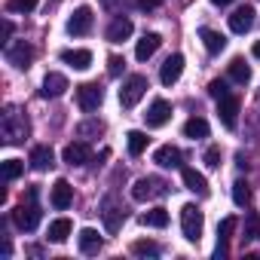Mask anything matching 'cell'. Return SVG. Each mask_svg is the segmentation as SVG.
Here are the masks:
<instances>
[{"instance_id":"34","label":"cell","mask_w":260,"mask_h":260,"mask_svg":"<svg viewBox=\"0 0 260 260\" xmlns=\"http://www.w3.org/2000/svg\"><path fill=\"white\" fill-rule=\"evenodd\" d=\"M233 230H236V217H223L220 220V226H217V242H230V236H233Z\"/></svg>"},{"instance_id":"7","label":"cell","mask_w":260,"mask_h":260,"mask_svg":"<svg viewBox=\"0 0 260 260\" xmlns=\"http://www.w3.org/2000/svg\"><path fill=\"white\" fill-rule=\"evenodd\" d=\"M101 217H104L107 233H116V230L122 226V220H125V211H122V205H119L113 196H107V199L101 202Z\"/></svg>"},{"instance_id":"20","label":"cell","mask_w":260,"mask_h":260,"mask_svg":"<svg viewBox=\"0 0 260 260\" xmlns=\"http://www.w3.org/2000/svg\"><path fill=\"white\" fill-rule=\"evenodd\" d=\"M61 61L71 64V68H77V71H86L92 64V52L89 49H64L61 52Z\"/></svg>"},{"instance_id":"11","label":"cell","mask_w":260,"mask_h":260,"mask_svg":"<svg viewBox=\"0 0 260 260\" xmlns=\"http://www.w3.org/2000/svg\"><path fill=\"white\" fill-rule=\"evenodd\" d=\"M181 74H184V55L175 52V55L166 58V64H162V71H159V80H162V86H175V83L181 80Z\"/></svg>"},{"instance_id":"28","label":"cell","mask_w":260,"mask_h":260,"mask_svg":"<svg viewBox=\"0 0 260 260\" xmlns=\"http://www.w3.org/2000/svg\"><path fill=\"white\" fill-rule=\"evenodd\" d=\"M141 223H144V226H156V230H162V226L169 223V211H166V208H153V211H147V214L141 217Z\"/></svg>"},{"instance_id":"35","label":"cell","mask_w":260,"mask_h":260,"mask_svg":"<svg viewBox=\"0 0 260 260\" xmlns=\"http://www.w3.org/2000/svg\"><path fill=\"white\" fill-rule=\"evenodd\" d=\"M34 7H37V0H7L10 13H31Z\"/></svg>"},{"instance_id":"10","label":"cell","mask_w":260,"mask_h":260,"mask_svg":"<svg viewBox=\"0 0 260 260\" xmlns=\"http://www.w3.org/2000/svg\"><path fill=\"white\" fill-rule=\"evenodd\" d=\"M7 61L25 71V68H31V61H34V49H31V46H28L25 40H19V43L7 46Z\"/></svg>"},{"instance_id":"29","label":"cell","mask_w":260,"mask_h":260,"mask_svg":"<svg viewBox=\"0 0 260 260\" xmlns=\"http://www.w3.org/2000/svg\"><path fill=\"white\" fill-rule=\"evenodd\" d=\"M230 77H233L236 83H242V86H245V83L251 80V71H248V64H245L242 58H233V61H230Z\"/></svg>"},{"instance_id":"42","label":"cell","mask_w":260,"mask_h":260,"mask_svg":"<svg viewBox=\"0 0 260 260\" xmlns=\"http://www.w3.org/2000/svg\"><path fill=\"white\" fill-rule=\"evenodd\" d=\"M214 7H226V4H233V0H211Z\"/></svg>"},{"instance_id":"23","label":"cell","mask_w":260,"mask_h":260,"mask_svg":"<svg viewBox=\"0 0 260 260\" xmlns=\"http://www.w3.org/2000/svg\"><path fill=\"white\" fill-rule=\"evenodd\" d=\"M199 37H202V43H205V49L211 52V55H217L223 46H226V40H223V34H217L214 28H199Z\"/></svg>"},{"instance_id":"14","label":"cell","mask_w":260,"mask_h":260,"mask_svg":"<svg viewBox=\"0 0 260 260\" xmlns=\"http://www.w3.org/2000/svg\"><path fill=\"white\" fill-rule=\"evenodd\" d=\"M61 156H64V162H68V166H86V162L92 159V150H89V144L77 141V144H68Z\"/></svg>"},{"instance_id":"39","label":"cell","mask_w":260,"mask_h":260,"mask_svg":"<svg viewBox=\"0 0 260 260\" xmlns=\"http://www.w3.org/2000/svg\"><path fill=\"white\" fill-rule=\"evenodd\" d=\"M92 132H101V122H86V125H80V135H92Z\"/></svg>"},{"instance_id":"40","label":"cell","mask_w":260,"mask_h":260,"mask_svg":"<svg viewBox=\"0 0 260 260\" xmlns=\"http://www.w3.org/2000/svg\"><path fill=\"white\" fill-rule=\"evenodd\" d=\"M159 4H162V0H138V7H141V10H156Z\"/></svg>"},{"instance_id":"8","label":"cell","mask_w":260,"mask_h":260,"mask_svg":"<svg viewBox=\"0 0 260 260\" xmlns=\"http://www.w3.org/2000/svg\"><path fill=\"white\" fill-rule=\"evenodd\" d=\"M144 119H147V125H150V128H159V125H166V122L172 119V104H169L166 98H156V101L147 107Z\"/></svg>"},{"instance_id":"37","label":"cell","mask_w":260,"mask_h":260,"mask_svg":"<svg viewBox=\"0 0 260 260\" xmlns=\"http://www.w3.org/2000/svg\"><path fill=\"white\" fill-rule=\"evenodd\" d=\"M122 68H125V61H122L119 55H110V61H107V74H110V77H119Z\"/></svg>"},{"instance_id":"4","label":"cell","mask_w":260,"mask_h":260,"mask_svg":"<svg viewBox=\"0 0 260 260\" xmlns=\"http://www.w3.org/2000/svg\"><path fill=\"white\" fill-rule=\"evenodd\" d=\"M144 92H147V77H141V74L128 77V80L122 83V89H119V104H122V107H135V104L144 98Z\"/></svg>"},{"instance_id":"18","label":"cell","mask_w":260,"mask_h":260,"mask_svg":"<svg viewBox=\"0 0 260 260\" xmlns=\"http://www.w3.org/2000/svg\"><path fill=\"white\" fill-rule=\"evenodd\" d=\"M153 162L162 166V169H178V166H181V150L172 147V144H162V147L153 153Z\"/></svg>"},{"instance_id":"38","label":"cell","mask_w":260,"mask_h":260,"mask_svg":"<svg viewBox=\"0 0 260 260\" xmlns=\"http://www.w3.org/2000/svg\"><path fill=\"white\" fill-rule=\"evenodd\" d=\"M208 92H211V98H223V95H230V89H226L223 80H214V83L208 86Z\"/></svg>"},{"instance_id":"26","label":"cell","mask_w":260,"mask_h":260,"mask_svg":"<svg viewBox=\"0 0 260 260\" xmlns=\"http://www.w3.org/2000/svg\"><path fill=\"white\" fill-rule=\"evenodd\" d=\"M184 135L193 138V141H196V138H208V122H205L202 116L187 119V122H184Z\"/></svg>"},{"instance_id":"41","label":"cell","mask_w":260,"mask_h":260,"mask_svg":"<svg viewBox=\"0 0 260 260\" xmlns=\"http://www.w3.org/2000/svg\"><path fill=\"white\" fill-rule=\"evenodd\" d=\"M10 34H13V22H4V40H10Z\"/></svg>"},{"instance_id":"30","label":"cell","mask_w":260,"mask_h":260,"mask_svg":"<svg viewBox=\"0 0 260 260\" xmlns=\"http://www.w3.org/2000/svg\"><path fill=\"white\" fill-rule=\"evenodd\" d=\"M132 254H138V257H159V245H156V242L141 239V242H135V245H132Z\"/></svg>"},{"instance_id":"17","label":"cell","mask_w":260,"mask_h":260,"mask_svg":"<svg viewBox=\"0 0 260 260\" xmlns=\"http://www.w3.org/2000/svg\"><path fill=\"white\" fill-rule=\"evenodd\" d=\"M64 89H68V77L64 74H46L40 95L43 98H58V95H64Z\"/></svg>"},{"instance_id":"22","label":"cell","mask_w":260,"mask_h":260,"mask_svg":"<svg viewBox=\"0 0 260 260\" xmlns=\"http://www.w3.org/2000/svg\"><path fill=\"white\" fill-rule=\"evenodd\" d=\"M52 159H55V156H52V147L40 144V147H34V150H31V159H28V162H31V169L46 172V169L52 166Z\"/></svg>"},{"instance_id":"9","label":"cell","mask_w":260,"mask_h":260,"mask_svg":"<svg viewBox=\"0 0 260 260\" xmlns=\"http://www.w3.org/2000/svg\"><path fill=\"white\" fill-rule=\"evenodd\" d=\"M89 28H92V10L89 7H77L74 16L68 19V34L83 37V34H89Z\"/></svg>"},{"instance_id":"12","label":"cell","mask_w":260,"mask_h":260,"mask_svg":"<svg viewBox=\"0 0 260 260\" xmlns=\"http://www.w3.org/2000/svg\"><path fill=\"white\" fill-rule=\"evenodd\" d=\"M217 113H220V122L226 128H236V122H239V98L236 95L217 98Z\"/></svg>"},{"instance_id":"3","label":"cell","mask_w":260,"mask_h":260,"mask_svg":"<svg viewBox=\"0 0 260 260\" xmlns=\"http://www.w3.org/2000/svg\"><path fill=\"white\" fill-rule=\"evenodd\" d=\"M202 226H205V217L196 205H184L181 208V230H184V239L187 242H199L202 239Z\"/></svg>"},{"instance_id":"33","label":"cell","mask_w":260,"mask_h":260,"mask_svg":"<svg viewBox=\"0 0 260 260\" xmlns=\"http://www.w3.org/2000/svg\"><path fill=\"white\" fill-rule=\"evenodd\" d=\"M22 172H25V166H22L19 159H7V162H4V181H16Z\"/></svg>"},{"instance_id":"15","label":"cell","mask_w":260,"mask_h":260,"mask_svg":"<svg viewBox=\"0 0 260 260\" xmlns=\"http://www.w3.org/2000/svg\"><path fill=\"white\" fill-rule=\"evenodd\" d=\"M128 37H132V19H125V16L113 19L110 28H107V40H110V43H122V40H128Z\"/></svg>"},{"instance_id":"5","label":"cell","mask_w":260,"mask_h":260,"mask_svg":"<svg viewBox=\"0 0 260 260\" xmlns=\"http://www.w3.org/2000/svg\"><path fill=\"white\" fill-rule=\"evenodd\" d=\"M101 101H104V92H101L98 83H83V86H77V104H80V110L92 113V110L101 107Z\"/></svg>"},{"instance_id":"27","label":"cell","mask_w":260,"mask_h":260,"mask_svg":"<svg viewBox=\"0 0 260 260\" xmlns=\"http://www.w3.org/2000/svg\"><path fill=\"white\" fill-rule=\"evenodd\" d=\"M125 138H128V153H132V156H141V153L147 150V135L138 132V128H132Z\"/></svg>"},{"instance_id":"13","label":"cell","mask_w":260,"mask_h":260,"mask_svg":"<svg viewBox=\"0 0 260 260\" xmlns=\"http://www.w3.org/2000/svg\"><path fill=\"white\" fill-rule=\"evenodd\" d=\"M71 202H74V187L64 178H58L55 187H52V208L64 211V208H71Z\"/></svg>"},{"instance_id":"24","label":"cell","mask_w":260,"mask_h":260,"mask_svg":"<svg viewBox=\"0 0 260 260\" xmlns=\"http://www.w3.org/2000/svg\"><path fill=\"white\" fill-rule=\"evenodd\" d=\"M71 220L68 217H58V220H52L49 223V242H55V245H61V242H68V236H71Z\"/></svg>"},{"instance_id":"1","label":"cell","mask_w":260,"mask_h":260,"mask_svg":"<svg viewBox=\"0 0 260 260\" xmlns=\"http://www.w3.org/2000/svg\"><path fill=\"white\" fill-rule=\"evenodd\" d=\"M0 132H4V141H7V144H22V141L31 135V122H28V116H25L22 110L10 107V110L4 113V122H0Z\"/></svg>"},{"instance_id":"16","label":"cell","mask_w":260,"mask_h":260,"mask_svg":"<svg viewBox=\"0 0 260 260\" xmlns=\"http://www.w3.org/2000/svg\"><path fill=\"white\" fill-rule=\"evenodd\" d=\"M251 25H254V10H251V7H239V10L230 16V28H233L236 34H248Z\"/></svg>"},{"instance_id":"21","label":"cell","mask_w":260,"mask_h":260,"mask_svg":"<svg viewBox=\"0 0 260 260\" xmlns=\"http://www.w3.org/2000/svg\"><path fill=\"white\" fill-rule=\"evenodd\" d=\"M184 187L196 196H208V181L205 175H199L196 169H184Z\"/></svg>"},{"instance_id":"44","label":"cell","mask_w":260,"mask_h":260,"mask_svg":"<svg viewBox=\"0 0 260 260\" xmlns=\"http://www.w3.org/2000/svg\"><path fill=\"white\" fill-rule=\"evenodd\" d=\"M101 4H104V7H110V10H113V4H116V0H101Z\"/></svg>"},{"instance_id":"31","label":"cell","mask_w":260,"mask_h":260,"mask_svg":"<svg viewBox=\"0 0 260 260\" xmlns=\"http://www.w3.org/2000/svg\"><path fill=\"white\" fill-rule=\"evenodd\" d=\"M233 202H236V205H242V208L251 202V190H248V184H245V181H236V184H233Z\"/></svg>"},{"instance_id":"6","label":"cell","mask_w":260,"mask_h":260,"mask_svg":"<svg viewBox=\"0 0 260 260\" xmlns=\"http://www.w3.org/2000/svg\"><path fill=\"white\" fill-rule=\"evenodd\" d=\"M156 196H166V184L159 178H141V181H135V187H132V199L135 202H147V199H156Z\"/></svg>"},{"instance_id":"2","label":"cell","mask_w":260,"mask_h":260,"mask_svg":"<svg viewBox=\"0 0 260 260\" xmlns=\"http://www.w3.org/2000/svg\"><path fill=\"white\" fill-rule=\"evenodd\" d=\"M13 220H16V226L25 230V233L37 230V223H40V205H37V190H34V187L28 190V202H22V205L13 211Z\"/></svg>"},{"instance_id":"36","label":"cell","mask_w":260,"mask_h":260,"mask_svg":"<svg viewBox=\"0 0 260 260\" xmlns=\"http://www.w3.org/2000/svg\"><path fill=\"white\" fill-rule=\"evenodd\" d=\"M205 166L208 169H217L220 166V147H208L205 150Z\"/></svg>"},{"instance_id":"43","label":"cell","mask_w":260,"mask_h":260,"mask_svg":"<svg viewBox=\"0 0 260 260\" xmlns=\"http://www.w3.org/2000/svg\"><path fill=\"white\" fill-rule=\"evenodd\" d=\"M251 52H254V58H260V43H254V49H251Z\"/></svg>"},{"instance_id":"19","label":"cell","mask_w":260,"mask_h":260,"mask_svg":"<svg viewBox=\"0 0 260 260\" xmlns=\"http://www.w3.org/2000/svg\"><path fill=\"white\" fill-rule=\"evenodd\" d=\"M159 43H162L159 34H144V37L138 40V46H135V58H138V61H147V58L159 49Z\"/></svg>"},{"instance_id":"25","label":"cell","mask_w":260,"mask_h":260,"mask_svg":"<svg viewBox=\"0 0 260 260\" xmlns=\"http://www.w3.org/2000/svg\"><path fill=\"white\" fill-rule=\"evenodd\" d=\"M80 251H83V254H95V251H101V236H98L92 226L80 230Z\"/></svg>"},{"instance_id":"32","label":"cell","mask_w":260,"mask_h":260,"mask_svg":"<svg viewBox=\"0 0 260 260\" xmlns=\"http://www.w3.org/2000/svg\"><path fill=\"white\" fill-rule=\"evenodd\" d=\"M254 239H260V217L248 214V220H245V242H254Z\"/></svg>"}]
</instances>
